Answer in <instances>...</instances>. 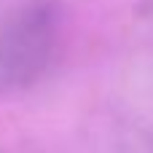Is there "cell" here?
<instances>
[{
	"mask_svg": "<svg viewBox=\"0 0 153 153\" xmlns=\"http://www.w3.org/2000/svg\"><path fill=\"white\" fill-rule=\"evenodd\" d=\"M65 11L56 0H27L0 22V94L24 91L54 65Z\"/></svg>",
	"mask_w": 153,
	"mask_h": 153,
	"instance_id": "6da1fadb",
	"label": "cell"
},
{
	"mask_svg": "<svg viewBox=\"0 0 153 153\" xmlns=\"http://www.w3.org/2000/svg\"><path fill=\"white\" fill-rule=\"evenodd\" d=\"M134 153H153V140H148V143H145L140 151H134Z\"/></svg>",
	"mask_w": 153,
	"mask_h": 153,
	"instance_id": "7a4b0ae2",
	"label": "cell"
}]
</instances>
